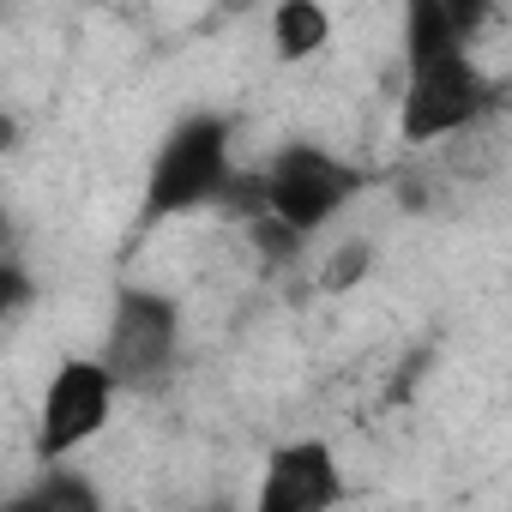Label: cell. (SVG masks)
<instances>
[{
    "label": "cell",
    "instance_id": "cell-1",
    "mask_svg": "<svg viewBox=\"0 0 512 512\" xmlns=\"http://www.w3.org/2000/svg\"><path fill=\"white\" fill-rule=\"evenodd\" d=\"M229 145H235V127L211 109H193L181 115L151 169H145V199H139V223H169V217H187V211H205L217 199L235 193V163H229Z\"/></svg>",
    "mask_w": 512,
    "mask_h": 512
},
{
    "label": "cell",
    "instance_id": "cell-2",
    "mask_svg": "<svg viewBox=\"0 0 512 512\" xmlns=\"http://www.w3.org/2000/svg\"><path fill=\"white\" fill-rule=\"evenodd\" d=\"M476 43L404 55V97H398V133L404 145H440L464 127H476L494 103V85L482 61L470 55Z\"/></svg>",
    "mask_w": 512,
    "mask_h": 512
},
{
    "label": "cell",
    "instance_id": "cell-3",
    "mask_svg": "<svg viewBox=\"0 0 512 512\" xmlns=\"http://www.w3.org/2000/svg\"><path fill=\"white\" fill-rule=\"evenodd\" d=\"M362 181L368 175L350 157H338V151H326L314 139H290L260 169V211L290 223L296 235H314L362 193Z\"/></svg>",
    "mask_w": 512,
    "mask_h": 512
},
{
    "label": "cell",
    "instance_id": "cell-4",
    "mask_svg": "<svg viewBox=\"0 0 512 512\" xmlns=\"http://www.w3.org/2000/svg\"><path fill=\"white\" fill-rule=\"evenodd\" d=\"M115 380L127 392H145L157 380H169L175 356H181V308L175 296L151 290V284H121L115 302H109V332H103V350H97Z\"/></svg>",
    "mask_w": 512,
    "mask_h": 512
},
{
    "label": "cell",
    "instance_id": "cell-5",
    "mask_svg": "<svg viewBox=\"0 0 512 512\" xmlns=\"http://www.w3.org/2000/svg\"><path fill=\"white\" fill-rule=\"evenodd\" d=\"M121 392L127 386L115 380V368L103 356H61V368L49 374L43 404H37V458L61 464L79 446H91L109 428Z\"/></svg>",
    "mask_w": 512,
    "mask_h": 512
},
{
    "label": "cell",
    "instance_id": "cell-6",
    "mask_svg": "<svg viewBox=\"0 0 512 512\" xmlns=\"http://www.w3.org/2000/svg\"><path fill=\"white\" fill-rule=\"evenodd\" d=\"M260 512H320V506H338L344 500V470H338V452L326 440H290L266 458V476H260Z\"/></svg>",
    "mask_w": 512,
    "mask_h": 512
},
{
    "label": "cell",
    "instance_id": "cell-7",
    "mask_svg": "<svg viewBox=\"0 0 512 512\" xmlns=\"http://www.w3.org/2000/svg\"><path fill=\"white\" fill-rule=\"evenodd\" d=\"M326 43H332V13H326V0H278V7H272V55H278L284 67L314 61Z\"/></svg>",
    "mask_w": 512,
    "mask_h": 512
},
{
    "label": "cell",
    "instance_id": "cell-8",
    "mask_svg": "<svg viewBox=\"0 0 512 512\" xmlns=\"http://www.w3.org/2000/svg\"><path fill=\"white\" fill-rule=\"evenodd\" d=\"M49 476L43 482H31L25 494H13V506L19 512H97V482H85V476H73V470H61V464H43Z\"/></svg>",
    "mask_w": 512,
    "mask_h": 512
},
{
    "label": "cell",
    "instance_id": "cell-9",
    "mask_svg": "<svg viewBox=\"0 0 512 512\" xmlns=\"http://www.w3.org/2000/svg\"><path fill=\"white\" fill-rule=\"evenodd\" d=\"M362 266H368V241H350L344 253H332V260H326V290H344V284H356L362 278Z\"/></svg>",
    "mask_w": 512,
    "mask_h": 512
},
{
    "label": "cell",
    "instance_id": "cell-10",
    "mask_svg": "<svg viewBox=\"0 0 512 512\" xmlns=\"http://www.w3.org/2000/svg\"><path fill=\"white\" fill-rule=\"evenodd\" d=\"M266 7H278V0H266Z\"/></svg>",
    "mask_w": 512,
    "mask_h": 512
}]
</instances>
